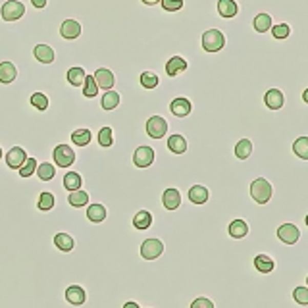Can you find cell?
I'll return each mask as SVG.
<instances>
[{
	"label": "cell",
	"instance_id": "ab89813d",
	"mask_svg": "<svg viewBox=\"0 0 308 308\" xmlns=\"http://www.w3.org/2000/svg\"><path fill=\"white\" fill-rule=\"evenodd\" d=\"M31 106L39 112H45L48 108V96L45 93H33L31 95Z\"/></svg>",
	"mask_w": 308,
	"mask_h": 308
},
{
	"label": "cell",
	"instance_id": "f6af8a7d",
	"mask_svg": "<svg viewBox=\"0 0 308 308\" xmlns=\"http://www.w3.org/2000/svg\"><path fill=\"white\" fill-rule=\"evenodd\" d=\"M191 308H214V302L210 299H206V297H198L191 302Z\"/></svg>",
	"mask_w": 308,
	"mask_h": 308
},
{
	"label": "cell",
	"instance_id": "9c48e42d",
	"mask_svg": "<svg viewBox=\"0 0 308 308\" xmlns=\"http://www.w3.org/2000/svg\"><path fill=\"white\" fill-rule=\"evenodd\" d=\"M66 300L70 302L71 306H81L87 300V291L81 285H70L66 289Z\"/></svg>",
	"mask_w": 308,
	"mask_h": 308
},
{
	"label": "cell",
	"instance_id": "8992f818",
	"mask_svg": "<svg viewBox=\"0 0 308 308\" xmlns=\"http://www.w3.org/2000/svg\"><path fill=\"white\" fill-rule=\"evenodd\" d=\"M145 129H147L149 137H152V139H162L168 133V121L162 116H152V118H149Z\"/></svg>",
	"mask_w": 308,
	"mask_h": 308
},
{
	"label": "cell",
	"instance_id": "277c9868",
	"mask_svg": "<svg viewBox=\"0 0 308 308\" xmlns=\"http://www.w3.org/2000/svg\"><path fill=\"white\" fill-rule=\"evenodd\" d=\"M52 158H54L58 168H70L75 162V152H73L70 145H58L52 150Z\"/></svg>",
	"mask_w": 308,
	"mask_h": 308
},
{
	"label": "cell",
	"instance_id": "4fadbf2b",
	"mask_svg": "<svg viewBox=\"0 0 308 308\" xmlns=\"http://www.w3.org/2000/svg\"><path fill=\"white\" fill-rule=\"evenodd\" d=\"M25 160H27L25 150L22 149V147H14V149H10L8 154H6V166H8L10 170H19Z\"/></svg>",
	"mask_w": 308,
	"mask_h": 308
},
{
	"label": "cell",
	"instance_id": "e575fe53",
	"mask_svg": "<svg viewBox=\"0 0 308 308\" xmlns=\"http://www.w3.org/2000/svg\"><path fill=\"white\" fill-rule=\"evenodd\" d=\"M293 152L300 160H308V137H299L297 141L293 142Z\"/></svg>",
	"mask_w": 308,
	"mask_h": 308
},
{
	"label": "cell",
	"instance_id": "5bb4252c",
	"mask_svg": "<svg viewBox=\"0 0 308 308\" xmlns=\"http://www.w3.org/2000/svg\"><path fill=\"white\" fill-rule=\"evenodd\" d=\"M162 204L166 210H177L179 204H181V193L174 187H170V189L164 191V195H162Z\"/></svg>",
	"mask_w": 308,
	"mask_h": 308
},
{
	"label": "cell",
	"instance_id": "681fc988",
	"mask_svg": "<svg viewBox=\"0 0 308 308\" xmlns=\"http://www.w3.org/2000/svg\"><path fill=\"white\" fill-rule=\"evenodd\" d=\"M302 100H304V102L308 104V89L304 91V93H302Z\"/></svg>",
	"mask_w": 308,
	"mask_h": 308
},
{
	"label": "cell",
	"instance_id": "484cf974",
	"mask_svg": "<svg viewBox=\"0 0 308 308\" xmlns=\"http://www.w3.org/2000/svg\"><path fill=\"white\" fill-rule=\"evenodd\" d=\"M168 149L172 150L174 154H183V152L187 150V139L179 133L172 135V137L168 139Z\"/></svg>",
	"mask_w": 308,
	"mask_h": 308
},
{
	"label": "cell",
	"instance_id": "ee69618b",
	"mask_svg": "<svg viewBox=\"0 0 308 308\" xmlns=\"http://www.w3.org/2000/svg\"><path fill=\"white\" fill-rule=\"evenodd\" d=\"M289 33H291V27L287 24H279L272 29V35H274L276 39H285V37H289Z\"/></svg>",
	"mask_w": 308,
	"mask_h": 308
},
{
	"label": "cell",
	"instance_id": "6da1fadb",
	"mask_svg": "<svg viewBox=\"0 0 308 308\" xmlns=\"http://www.w3.org/2000/svg\"><path fill=\"white\" fill-rule=\"evenodd\" d=\"M274 195V189H272V183L264 177H258L251 183V197H253L254 202L258 204H268L270 198Z\"/></svg>",
	"mask_w": 308,
	"mask_h": 308
},
{
	"label": "cell",
	"instance_id": "f5cc1de1",
	"mask_svg": "<svg viewBox=\"0 0 308 308\" xmlns=\"http://www.w3.org/2000/svg\"><path fill=\"white\" fill-rule=\"evenodd\" d=\"M306 287H308V276H306Z\"/></svg>",
	"mask_w": 308,
	"mask_h": 308
},
{
	"label": "cell",
	"instance_id": "3957f363",
	"mask_svg": "<svg viewBox=\"0 0 308 308\" xmlns=\"http://www.w3.org/2000/svg\"><path fill=\"white\" fill-rule=\"evenodd\" d=\"M0 16L4 22H17L25 16V6L19 0H6L0 8Z\"/></svg>",
	"mask_w": 308,
	"mask_h": 308
},
{
	"label": "cell",
	"instance_id": "f907efd6",
	"mask_svg": "<svg viewBox=\"0 0 308 308\" xmlns=\"http://www.w3.org/2000/svg\"><path fill=\"white\" fill-rule=\"evenodd\" d=\"M304 221H306V225H308V216H306V218H304Z\"/></svg>",
	"mask_w": 308,
	"mask_h": 308
},
{
	"label": "cell",
	"instance_id": "7a4b0ae2",
	"mask_svg": "<svg viewBox=\"0 0 308 308\" xmlns=\"http://www.w3.org/2000/svg\"><path fill=\"white\" fill-rule=\"evenodd\" d=\"M225 47V35L220 29H208L202 35V48L206 52H218Z\"/></svg>",
	"mask_w": 308,
	"mask_h": 308
},
{
	"label": "cell",
	"instance_id": "44dd1931",
	"mask_svg": "<svg viewBox=\"0 0 308 308\" xmlns=\"http://www.w3.org/2000/svg\"><path fill=\"white\" fill-rule=\"evenodd\" d=\"M119 93L118 91H106L102 95V98H100V106H102V110H106V112H110V110H116L119 106Z\"/></svg>",
	"mask_w": 308,
	"mask_h": 308
},
{
	"label": "cell",
	"instance_id": "2e32d148",
	"mask_svg": "<svg viewBox=\"0 0 308 308\" xmlns=\"http://www.w3.org/2000/svg\"><path fill=\"white\" fill-rule=\"evenodd\" d=\"M264 102L268 106L270 110H279L281 106L285 104V96L279 89H270L266 96H264Z\"/></svg>",
	"mask_w": 308,
	"mask_h": 308
},
{
	"label": "cell",
	"instance_id": "7dc6e473",
	"mask_svg": "<svg viewBox=\"0 0 308 308\" xmlns=\"http://www.w3.org/2000/svg\"><path fill=\"white\" fill-rule=\"evenodd\" d=\"M124 308H141V306H139V302H135V300H127L126 304H124Z\"/></svg>",
	"mask_w": 308,
	"mask_h": 308
},
{
	"label": "cell",
	"instance_id": "f1b7e54d",
	"mask_svg": "<svg viewBox=\"0 0 308 308\" xmlns=\"http://www.w3.org/2000/svg\"><path fill=\"white\" fill-rule=\"evenodd\" d=\"M56 204V198L52 193H48V191H45V193H40L39 198H37V208H39L40 212H48V210H52Z\"/></svg>",
	"mask_w": 308,
	"mask_h": 308
},
{
	"label": "cell",
	"instance_id": "8fae6325",
	"mask_svg": "<svg viewBox=\"0 0 308 308\" xmlns=\"http://www.w3.org/2000/svg\"><path fill=\"white\" fill-rule=\"evenodd\" d=\"M93 77H95L98 89H104V91H110L114 87V83H116V77H114V73L108 68H98Z\"/></svg>",
	"mask_w": 308,
	"mask_h": 308
},
{
	"label": "cell",
	"instance_id": "ffe728a7",
	"mask_svg": "<svg viewBox=\"0 0 308 308\" xmlns=\"http://www.w3.org/2000/svg\"><path fill=\"white\" fill-rule=\"evenodd\" d=\"M17 77V70L16 66L12 62H2L0 64V83L8 85V83H14Z\"/></svg>",
	"mask_w": 308,
	"mask_h": 308
},
{
	"label": "cell",
	"instance_id": "60d3db41",
	"mask_svg": "<svg viewBox=\"0 0 308 308\" xmlns=\"http://www.w3.org/2000/svg\"><path fill=\"white\" fill-rule=\"evenodd\" d=\"M37 166H39V164H37V160L27 158L24 164H22V168H19V175H22V177H31V175L37 172Z\"/></svg>",
	"mask_w": 308,
	"mask_h": 308
},
{
	"label": "cell",
	"instance_id": "d6986e66",
	"mask_svg": "<svg viewBox=\"0 0 308 308\" xmlns=\"http://www.w3.org/2000/svg\"><path fill=\"white\" fill-rule=\"evenodd\" d=\"M239 12V6L235 0H218V14L225 19H231L235 17Z\"/></svg>",
	"mask_w": 308,
	"mask_h": 308
},
{
	"label": "cell",
	"instance_id": "ac0fdd59",
	"mask_svg": "<svg viewBox=\"0 0 308 308\" xmlns=\"http://www.w3.org/2000/svg\"><path fill=\"white\" fill-rule=\"evenodd\" d=\"M210 198V193L204 185H193L189 189V200L193 204H206Z\"/></svg>",
	"mask_w": 308,
	"mask_h": 308
},
{
	"label": "cell",
	"instance_id": "52a82bcc",
	"mask_svg": "<svg viewBox=\"0 0 308 308\" xmlns=\"http://www.w3.org/2000/svg\"><path fill=\"white\" fill-rule=\"evenodd\" d=\"M277 237L281 239L285 245H295L300 239V229L295 223H283L277 228Z\"/></svg>",
	"mask_w": 308,
	"mask_h": 308
},
{
	"label": "cell",
	"instance_id": "7402d4cb",
	"mask_svg": "<svg viewBox=\"0 0 308 308\" xmlns=\"http://www.w3.org/2000/svg\"><path fill=\"white\" fill-rule=\"evenodd\" d=\"M52 241H54L56 249H60L62 253H70V251H73V247H75V239L71 237L70 233H56Z\"/></svg>",
	"mask_w": 308,
	"mask_h": 308
},
{
	"label": "cell",
	"instance_id": "4dcf8cb0",
	"mask_svg": "<svg viewBox=\"0 0 308 308\" xmlns=\"http://www.w3.org/2000/svg\"><path fill=\"white\" fill-rule=\"evenodd\" d=\"M71 142L77 145V147H87L89 142H91V131L85 129V127L75 129V131L71 133Z\"/></svg>",
	"mask_w": 308,
	"mask_h": 308
},
{
	"label": "cell",
	"instance_id": "9a60e30c",
	"mask_svg": "<svg viewBox=\"0 0 308 308\" xmlns=\"http://www.w3.org/2000/svg\"><path fill=\"white\" fill-rule=\"evenodd\" d=\"M185 70H187V60L181 58V56H172L166 62V73L170 77H175V75L183 73Z\"/></svg>",
	"mask_w": 308,
	"mask_h": 308
},
{
	"label": "cell",
	"instance_id": "d590c367",
	"mask_svg": "<svg viewBox=\"0 0 308 308\" xmlns=\"http://www.w3.org/2000/svg\"><path fill=\"white\" fill-rule=\"evenodd\" d=\"M254 29L258 33H266L272 29V17L268 14H258L254 17Z\"/></svg>",
	"mask_w": 308,
	"mask_h": 308
},
{
	"label": "cell",
	"instance_id": "d4e9b609",
	"mask_svg": "<svg viewBox=\"0 0 308 308\" xmlns=\"http://www.w3.org/2000/svg\"><path fill=\"white\" fill-rule=\"evenodd\" d=\"M152 225V214L149 210H139V212L133 216V228L139 229V231H145Z\"/></svg>",
	"mask_w": 308,
	"mask_h": 308
},
{
	"label": "cell",
	"instance_id": "c3c4849f",
	"mask_svg": "<svg viewBox=\"0 0 308 308\" xmlns=\"http://www.w3.org/2000/svg\"><path fill=\"white\" fill-rule=\"evenodd\" d=\"M142 4H147V6H154V4H160V0H141Z\"/></svg>",
	"mask_w": 308,
	"mask_h": 308
},
{
	"label": "cell",
	"instance_id": "4316f807",
	"mask_svg": "<svg viewBox=\"0 0 308 308\" xmlns=\"http://www.w3.org/2000/svg\"><path fill=\"white\" fill-rule=\"evenodd\" d=\"M254 268L258 270L260 274H270V272H274V268H276V262L272 260L268 254H258L254 258Z\"/></svg>",
	"mask_w": 308,
	"mask_h": 308
},
{
	"label": "cell",
	"instance_id": "f546056e",
	"mask_svg": "<svg viewBox=\"0 0 308 308\" xmlns=\"http://www.w3.org/2000/svg\"><path fill=\"white\" fill-rule=\"evenodd\" d=\"M37 177H39L40 181H50V179H54L56 175V168L54 164H48V162H43V164H39L37 166Z\"/></svg>",
	"mask_w": 308,
	"mask_h": 308
},
{
	"label": "cell",
	"instance_id": "30bf717a",
	"mask_svg": "<svg viewBox=\"0 0 308 308\" xmlns=\"http://www.w3.org/2000/svg\"><path fill=\"white\" fill-rule=\"evenodd\" d=\"M60 35L66 40H73L81 35V24L77 19H64L60 25Z\"/></svg>",
	"mask_w": 308,
	"mask_h": 308
},
{
	"label": "cell",
	"instance_id": "bcb514c9",
	"mask_svg": "<svg viewBox=\"0 0 308 308\" xmlns=\"http://www.w3.org/2000/svg\"><path fill=\"white\" fill-rule=\"evenodd\" d=\"M31 4L35 6L37 10H43L45 6H47V0H31Z\"/></svg>",
	"mask_w": 308,
	"mask_h": 308
},
{
	"label": "cell",
	"instance_id": "7c38bea8",
	"mask_svg": "<svg viewBox=\"0 0 308 308\" xmlns=\"http://www.w3.org/2000/svg\"><path fill=\"white\" fill-rule=\"evenodd\" d=\"M191 110H193V106H191V100L189 98H185V96H177L172 100L170 104V112L177 116V118H185V116H189Z\"/></svg>",
	"mask_w": 308,
	"mask_h": 308
},
{
	"label": "cell",
	"instance_id": "83f0119b",
	"mask_svg": "<svg viewBox=\"0 0 308 308\" xmlns=\"http://www.w3.org/2000/svg\"><path fill=\"white\" fill-rule=\"evenodd\" d=\"M68 202L71 206H75V208H83V206H87L89 202V193L87 191H71L70 195H68Z\"/></svg>",
	"mask_w": 308,
	"mask_h": 308
},
{
	"label": "cell",
	"instance_id": "d6a6232c",
	"mask_svg": "<svg viewBox=\"0 0 308 308\" xmlns=\"http://www.w3.org/2000/svg\"><path fill=\"white\" fill-rule=\"evenodd\" d=\"M81 185H83V179H81V175L77 172H70V174L64 175V187L70 191V193L81 189Z\"/></svg>",
	"mask_w": 308,
	"mask_h": 308
},
{
	"label": "cell",
	"instance_id": "f35d334b",
	"mask_svg": "<svg viewBox=\"0 0 308 308\" xmlns=\"http://www.w3.org/2000/svg\"><path fill=\"white\" fill-rule=\"evenodd\" d=\"M98 145L102 149H108V147L114 145V131H112V127H102L98 131Z\"/></svg>",
	"mask_w": 308,
	"mask_h": 308
},
{
	"label": "cell",
	"instance_id": "e0dca14e",
	"mask_svg": "<svg viewBox=\"0 0 308 308\" xmlns=\"http://www.w3.org/2000/svg\"><path fill=\"white\" fill-rule=\"evenodd\" d=\"M33 54L37 58V62H40V64H52L56 60L54 48L48 47V45H37L35 50H33Z\"/></svg>",
	"mask_w": 308,
	"mask_h": 308
},
{
	"label": "cell",
	"instance_id": "1f68e13d",
	"mask_svg": "<svg viewBox=\"0 0 308 308\" xmlns=\"http://www.w3.org/2000/svg\"><path fill=\"white\" fill-rule=\"evenodd\" d=\"M87 218L89 221H93V223H100L104 221L106 218V208L102 204H91L87 208Z\"/></svg>",
	"mask_w": 308,
	"mask_h": 308
},
{
	"label": "cell",
	"instance_id": "cb8c5ba5",
	"mask_svg": "<svg viewBox=\"0 0 308 308\" xmlns=\"http://www.w3.org/2000/svg\"><path fill=\"white\" fill-rule=\"evenodd\" d=\"M228 231L233 239H243L249 235V223L245 220H233L229 223Z\"/></svg>",
	"mask_w": 308,
	"mask_h": 308
},
{
	"label": "cell",
	"instance_id": "603a6c76",
	"mask_svg": "<svg viewBox=\"0 0 308 308\" xmlns=\"http://www.w3.org/2000/svg\"><path fill=\"white\" fill-rule=\"evenodd\" d=\"M68 83H70L71 87H79V85H83V81H85V77H87V73H85V70L81 68V66H71L70 70H68Z\"/></svg>",
	"mask_w": 308,
	"mask_h": 308
},
{
	"label": "cell",
	"instance_id": "8d00e7d4",
	"mask_svg": "<svg viewBox=\"0 0 308 308\" xmlns=\"http://www.w3.org/2000/svg\"><path fill=\"white\" fill-rule=\"evenodd\" d=\"M98 95V85H96V81L93 75H87L85 81H83V96H87V98H93V96Z\"/></svg>",
	"mask_w": 308,
	"mask_h": 308
},
{
	"label": "cell",
	"instance_id": "5b68a950",
	"mask_svg": "<svg viewBox=\"0 0 308 308\" xmlns=\"http://www.w3.org/2000/svg\"><path fill=\"white\" fill-rule=\"evenodd\" d=\"M164 253V243L160 239H147L141 245V256L145 260H156Z\"/></svg>",
	"mask_w": 308,
	"mask_h": 308
},
{
	"label": "cell",
	"instance_id": "74e56055",
	"mask_svg": "<svg viewBox=\"0 0 308 308\" xmlns=\"http://www.w3.org/2000/svg\"><path fill=\"white\" fill-rule=\"evenodd\" d=\"M139 81H141V85L145 89H154V87H158V83H160L158 75H156L154 71H142Z\"/></svg>",
	"mask_w": 308,
	"mask_h": 308
},
{
	"label": "cell",
	"instance_id": "ba28073f",
	"mask_svg": "<svg viewBox=\"0 0 308 308\" xmlns=\"http://www.w3.org/2000/svg\"><path fill=\"white\" fill-rule=\"evenodd\" d=\"M154 162V149L152 147H139L133 152V164L137 168H149Z\"/></svg>",
	"mask_w": 308,
	"mask_h": 308
},
{
	"label": "cell",
	"instance_id": "816d5d0a",
	"mask_svg": "<svg viewBox=\"0 0 308 308\" xmlns=\"http://www.w3.org/2000/svg\"><path fill=\"white\" fill-rule=\"evenodd\" d=\"M0 158H2V149H0Z\"/></svg>",
	"mask_w": 308,
	"mask_h": 308
},
{
	"label": "cell",
	"instance_id": "b9f144b4",
	"mask_svg": "<svg viewBox=\"0 0 308 308\" xmlns=\"http://www.w3.org/2000/svg\"><path fill=\"white\" fill-rule=\"evenodd\" d=\"M293 299L297 300L299 304L302 306H308V287H295V291H293Z\"/></svg>",
	"mask_w": 308,
	"mask_h": 308
},
{
	"label": "cell",
	"instance_id": "7bdbcfd3",
	"mask_svg": "<svg viewBox=\"0 0 308 308\" xmlns=\"http://www.w3.org/2000/svg\"><path fill=\"white\" fill-rule=\"evenodd\" d=\"M160 4L166 12H179L183 8V0H160Z\"/></svg>",
	"mask_w": 308,
	"mask_h": 308
},
{
	"label": "cell",
	"instance_id": "836d02e7",
	"mask_svg": "<svg viewBox=\"0 0 308 308\" xmlns=\"http://www.w3.org/2000/svg\"><path fill=\"white\" fill-rule=\"evenodd\" d=\"M253 154V142L249 139H241V141L235 145V156L239 160H247L249 156Z\"/></svg>",
	"mask_w": 308,
	"mask_h": 308
}]
</instances>
